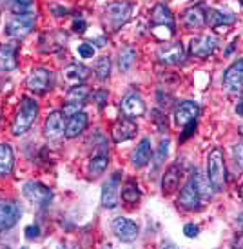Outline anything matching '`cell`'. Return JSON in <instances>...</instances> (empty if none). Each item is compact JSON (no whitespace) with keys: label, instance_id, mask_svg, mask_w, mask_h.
<instances>
[{"label":"cell","instance_id":"cell-1","mask_svg":"<svg viewBox=\"0 0 243 249\" xmlns=\"http://www.w3.org/2000/svg\"><path fill=\"white\" fill-rule=\"evenodd\" d=\"M36 117H38V102L35 98L24 97L22 98L20 109L15 117L13 124H11V133L15 137H20L24 133H28L31 129V125L35 124Z\"/></svg>","mask_w":243,"mask_h":249},{"label":"cell","instance_id":"cell-2","mask_svg":"<svg viewBox=\"0 0 243 249\" xmlns=\"http://www.w3.org/2000/svg\"><path fill=\"white\" fill-rule=\"evenodd\" d=\"M207 178L214 191H223L227 184V169H225V160L223 151L220 147H214L207 157Z\"/></svg>","mask_w":243,"mask_h":249},{"label":"cell","instance_id":"cell-3","mask_svg":"<svg viewBox=\"0 0 243 249\" xmlns=\"http://www.w3.org/2000/svg\"><path fill=\"white\" fill-rule=\"evenodd\" d=\"M202 189L198 184V171L193 173V177L185 182V186L181 187L180 196H178V206L185 211H200L202 209Z\"/></svg>","mask_w":243,"mask_h":249},{"label":"cell","instance_id":"cell-4","mask_svg":"<svg viewBox=\"0 0 243 249\" xmlns=\"http://www.w3.org/2000/svg\"><path fill=\"white\" fill-rule=\"evenodd\" d=\"M36 24V13L26 11V13H16L11 20L6 24V35L11 38H24L28 36Z\"/></svg>","mask_w":243,"mask_h":249},{"label":"cell","instance_id":"cell-5","mask_svg":"<svg viewBox=\"0 0 243 249\" xmlns=\"http://www.w3.org/2000/svg\"><path fill=\"white\" fill-rule=\"evenodd\" d=\"M26 86L35 95H46L55 86V75L48 68H35L29 73L28 78H26Z\"/></svg>","mask_w":243,"mask_h":249},{"label":"cell","instance_id":"cell-6","mask_svg":"<svg viewBox=\"0 0 243 249\" xmlns=\"http://www.w3.org/2000/svg\"><path fill=\"white\" fill-rule=\"evenodd\" d=\"M156 58L162 66H180L185 62V48L181 42H165L156 51Z\"/></svg>","mask_w":243,"mask_h":249},{"label":"cell","instance_id":"cell-7","mask_svg":"<svg viewBox=\"0 0 243 249\" xmlns=\"http://www.w3.org/2000/svg\"><path fill=\"white\" fill-rule=\"evenodd\" d=\"M22 195L28 198L33 206H38V208H46L51 204L53 200V191L46 187L44 184L40 182H26L24 186H22Z\"/></svg>","mask_w":243,"mask_h":249},{"label":"cell","instance_id":"cell-8","mask_svg":"<svg viewBox=\"0 0 243 249\" xmlns=\"http://www.w3.org/2000/svg\"><path fill=\"white\" fill-rule=\"evenodd\" d=\"M131 13L132 6L129 2H113L105 7V20L109 22V26L116 31L131 18Z\"/></svg>","mask_w":243,"mask_h":249},{"label":"cell","instance_id":"cell-9","mask_svg":"<svg viewBox=\"0 0 243 249\" xmlns=\"http://www.w3.org/2000/svg\"><path fill=\"white\" fill-rule=\"evenodd\" d=\"M151 26H153V33H156L158 29H167L171 35L176 33V22L171 13V9L165 4H156L151 13Z\"/></svg>","mask_w":243,"mask_h":249},{"label":"cell","instance_id":"cell-10","mask_svg":"<svg viewBox=\"0 0 243 249\" xmlns=\"http://www.w3.org/2000/svg\"><path fill=\"white\" fill-rule=\"evenodd\" d=\"M111 229L114 236L122 240V242H134L140 235V228L138 224L131 218H125V216H118V218H114L111 224Z\"/></svg>","mask_w":243,"mask_h":249},{"label":"cell","instance_id":"cell-11","mask_svg":"<svg viewBox=\"0 0 243 249\" xmlns=\"http://www.w3.org/2000/svg\"><path fill=\"white\" fill-rule=\"evenodd\" d=\"M222 84L229 93H243V60L232 62L223 71Z\"/></svg>","mask_w":243,"mask_h":249},{"label":"cell","instance_id":"cell-12","mask_svg":"<svg viewBox=\"0 0 243 249\" xmlns=\"http://www.w3.org/2000/svg\"><path fill=\"white\" fill-rule=\"evenodd\" d=\"M218 48V38L214 35H198L189 44V53L194 58H209Z\"/></svg>","mask_w":243,"mask_h":249},{"label":"cell","instance_id":"cell-13","mask_svg":"<svg viewBox=\"0 0 243 249\" xmlns=\"http://www.w3.org/2000/svg\"><path fill=\"white\" fill-rule=\"evenodd\" d=\"M22 216V209L16 202L0 200V231L15 228Z\"/></svg>","mask_w":243,"mask_h":249},{"label":"cell","instance_id":"cell-14","mask_svg":"<svg viewBox=\"0 0 243 249\" xmlns=\"http://www.w3.org/2000/svg\"><path fill=\"white\" fill-rule=\"evenodd\" d=\"M120 178L122 173L116 171L109 177V180L102 187V206L105 209H114L118 206V187H120Z\"/></svg>","mask_w":243,"mask_h":249},{"label":"cell","instance_id":"cell-15","mask_svg":"<svg viewBox=\"0 0 243 249\" xmlns=\"http://www.w3.org/2000/svg\"><path fill=\"white\" fill-rule=\"evenodd\" d=\"M120 109H122V115H124V117L136 120L138 117H144V115H146V102H144V98L140 97L138 93H129V95H125V97L122 98Z\"/></svg>","mask_w":243,"mask_h":249},{"label":"cell","instance_id":"cell-16","mask_svg":"<svg viewBox=\"0 0 243 249\" xmlns=\"http://www.w3.org/2000/svg\"><path fill=\"white\" fill-rule=\"evenodd\" d=\"M200 106L193 102V100H185L181 102L176 109H174V124L178 127H183L185 124L193 122V120H198L200 117Z\"/></svg>","mask_w":243,"mask_h":249},{"label":"cell","instance_id":"cell-17","mask_svg":"<svg viewBox=\"0 0 243 249\" xmlns=\"http://www.w3.org/2000/svg\"><path fill=\"white\" fill-rule=\"evenodd\" d=\"M136 131H138V125H136V122L132 120V118H127V117H122L116 120V124L113 125V140L116 142V144H120V142H125V140L132 139L134 135H136Z\"/></svg>","mask_w":243,"mask_h":249},{"label":"cell","instance_id":"cell-18","mask_svg":"<svg viewBox=\"0 0 243 249\" xmlns=\"http://www.w3.org/2000/svg\"><path fill=\"white\" fill-rule=\"evenodd\" d=\"M234 22H236V15L230 11H223V9H216V7L205 9V24L209 28L218 29L223 26H232Z\"/></svg>","mask_w":243,"mask_h":249},{"label":"cell","instance_id":"cell-19","mask_svg":"<svg viewBox=\"0 0 243 249\" xmlns=\"http://www.w3.org/2000/svg\"><path fill=\"white\" fill-rule=\"evenodd\" d=\"M181 24L183 28L189 31H196L205 26V7L203 6H193L187 7L183 13H181Z\"/></svg>","mask_w":243,"mask_h":249},{"label":"cell","instance_id":"cell-20","mask_svg":"<svg viewBox=\"0 0 243 249\" xmlns=\"http://www.w3.org/2000/svg\"><path fill=\"white\" fill-rule=\"evenodd\" d=\"M62 75H64V80L73 88V86H78V84L85 82L91 75V70L85 68L83 64H69L67 68H64Z\"/></svg>","mask_w":243,"mask_h":249},{"label":"cell","instance_id":"cell-21","mask_svg":"<svg viewBox=\"0 0 243 249\" xmlns=\"http://www.w3.org/2000/svg\"><path fill=\"white\" fill-rule=\"evenodd\" d=\"M65 131V125H64V115L60 111H53L49 113L46 122H44V133L48 139H58L62 137Z\"/></svg>","mask_w":243,"mask_h":249},{"label":"cell","instance_id":"cell-22","mask_svg":"<svg viewBox=\"0 0 243 249\" xmlns=\"http://www.w3.org/2000/svg\"><path fill=\"white\" fill-rule=\"evenodd\" d=\"M87 124H89V118H87V115L83 111L69 117L67 124H65V131H64L65 139H77L78 135H82L87 129Z\"/></svg>","mask_w":243,"mask_h":249},{"label":"cell","instance_id":"cell-23","mask_svg":"<svg viewBox=\"0 0 243 249\" xmlns=\"http://www.w3.org/2000/svg\"><path fill=\"white\" fill-rule=\"evenodd\" d=\"M151 157H153V149H151V139L149 137H144L140 140V144L136 145V151L132 153L131 157V164L134 167H144L151 162Z\"/></svg>","mask_w":243,"mask_h":249},{"label":"cell","instance_id":"cell-24","mask_svg":"<svg viewBox=\"0 0 243 249\" xmlns=\"http://www.w3.org/2000/svg\"><path fill=\"white\" fill-rule=\"evenodd\" d=\"M180 178H181V167L178 164H173L163 173V177H162V191H163V195L174 193L178 189V186H180Z\"/></svg>","mask_w":243,"mask_h":249},{"label":"cell","instance_id":"cell-25","mask_svg":"<svg viewBox=\"0 0 243 249\" xmlns=\"http://www.w3.org/2000/svg\"><path fill=\"white\" fill-rule=\"evenodd\" d=\"M109 166V151L102 147V149H98L89 160V166H87V171H89L91 177H100V175H104V171L107 169Z\"/></svg>","mask_w":243,"mask_h":249},{"label":"cell","instance_id":"cell-26","mask_svg":"<svg viewBox=\"0 0 243 249\" xmlns=\"http://www.w3.org/2000/svg\"><path fill=\"white\" fill-rule=\"evenodd\" d=\"M16 51L18 44H4L0 48V68L6 71H11L16 68Z\"/></svg>","mask_w":243,"mask_h":249},{"label":"cell","instance_id":"cell-27","mask_svg":"<svg viewBox=\"0 0 243 249\" xmlns=\"http://www.w3.org/2000/svg\"><path fill=\"white\" fill-rule=\"evenodd\" d=\"M15 167V155L9 144H0V178L11 175Z\"/></svg>","mask_w":243,"mask_h":249},{"label":"cell","instance_id":"cell-28","mask_svg":"<svg viewBox=\"0 0 243 249\" xmlns=\"http://www.w3.org/2000/svg\"><path fill=\"white\" fill-rule=\"evenodd\" d=\"M136 62V49L132 46H125L120 51V58H118V68L122 73H127V71L132 68V64Z\"/></svg>","mask_w":243,"mask_h":249},{"label":"cell","instance_id":"cell-29","mask_svg":"<svg viewBox=\"0 0 243 249\" xmlns=\"http://www.w3.org/2000/svg\"><path fill=\"white\" fill-rule=\"evenodd\" d=\"M95 75L98 80H107L111 75V60L109 56H100L95 62Z\"/></svg>","mask_w":243,"mask_h":249},{"label":"cell","instance_id":"cell-30","mask_svg":"<svg viewBox=\"0 0 243 249\" xmlns=\"http://www.w3.org/2000/svg\"><path fill=\"white\" fill-rule=\"evenodd\" d=\"M140 196H142V193L134 182H129L127 186L122 187V200L125 204H136L140 200Z\"/></svg>","mask_w":243,"mask_h":249},{"label":"cell","instance_id":"cell-31","mask_svg":"<svg viewBox=\"0 0 243 249\" xmlns=\"http://www.w3.org/2000/svg\"><path fill=\"white\" fill-rule=\"evenodd\" d=\"M89 97V88L85 84H78V86H73L67 93V100H85Z\"/></svg>","mask_w":243,"mask_h":249},{"label":"cell","instance_id":"cell-32","mask_svg":"<svg viewBox=\"0 0 243 249\" xmlns=\"http://www.w3.org/2000/svg\"><path fill=\"white\" fill-rule=\"evenodd\" d=\"M83 100H67L65 104H64V109H62V115L64 117H73V115H77L80 113L83 107Z\"/></svg>","mask_w":243,"mask_h":249},{"label":"cell","instance_id":"cell-33","mask_svg":"<svg viewBox=\"0 0 243 249\" xmlns=\"http://www.w3.org/2000/svg\"><path fill=\"white\" fill-rule=\"evenodd\" d=\"M33 4V0H9V7L15 15L16 13H26Z\"/></svg>","mask_w":243,"mask_h":249},{"label":"cell","instance_id":"cell-34","mask_svg":"<svg viewBox=\"0 0 243 249\" xmlns=\"http://www.w3.org/2000/svg\"><path fill=\"white\" fill-rule=\"evenodd\" d=\"M169 139H163L158 145V151H156V157H154V162H156V166H160L162 162L167 159V155H169Z\"/></svg>","mask_w":243,"mask_h":249},{"label":"cell","instance_id":"cell-35","mask_svg":"<svg viewBox=\"0 0 243 249\" xmlns=\"http://www.w3.org/2000/svg\"><path fill=\"white\" fill-rule=\"evenodd\" d=\"M78 55L82 56V58H93L95 56V46H93V42H82L78 46Z\"/></svg>","mask_w":243,"mask_h":249},{"label":"cell","instance_id":"cell-36","mask_svg":"<svg viewBox=\"0 0 243 249\" xmlns=\"http://www.w3.org/2000/svg\"><path fill=\"white\" fill-rule=\"evenodd\" d=\"M24 233H26L28 240H36L40 236V226L38 224H31V226H28V228L24 229Z\"/></svg>","mask_w":243,"mask_h":249},{"label":"cell","instance_id":"cell-37","mask_svg":"<svg viewBox=\"0 0 243 249\" xmlns=\"http://www.w3.org/2000/svg\"><path fill=\"white\" fill-rule=\"evenodd\" d=\"M196 120H193V122H189V124H185L183 125V133L180 135V142H183V140H187L191 135H194V131H196Z\"/></svg>","mask_w":243,"mask_h":249},{"label":"cell","instance_id":"cell-38","mask_svg":"<svg viewBox=\"0 0 243 249\" xmlns=\"http://www.w3.org/2000/svg\"><path fill=\"white\" fill-rule=\"evenodd\" d=\"M183 233H185L187 238H198V235H200V228H198L196 224H185V226H183Z\"/></svg>","mask_w":243,"mask_h":249},{"label":"cell","instance_id":"cell-39","mask_svg":"<svg viewBox=\"0 0 243 249\" xmlns=\"http://www.w3.org/2000/svg\"><path fill=\"white\" fill-rule=\"evenodd\" d=\"M232 155H234L236 164L243 169V142H240V144H236L232 147Z\"/></svg>","mask_w":243,"mask_h":249},{"label":"cell","instance_id":"cell-40","mask_svg":"<svg viewBox=\"0 0 243 249\" xmlns=\"http://www.w3.org/2000/svg\"><path fill=\"white\" fill-rule=\"evenodd\" d=\"M73 29H75V33H83V31L87 29V24H85L83 18H75V22H73Z\"/></svg>","mask_w":243,"mask_h":249},{"label":"cell","instance_id":"cell-41","mask_svg":"<svg viewBox=\"0 0 243 249\" xmlns=\"http://www.w3.org/2000/svg\"><path fill=\"white\" fill-rule=\"evenodd\" d=\"M93 97L98 100V104L100 106H104L105 104V100H107V91H98V93H95Z\"/></svg>","mask_w":243,"mask_h":249},{"label":"cell","instance_id":"cell-42","mask_svg":"<svg viewBox=\"0 0 243 249\" xmlns=\"http://www.w3.org/2000/svg\"><path fill=\"white\" fill-rule=\"evenodd\" d=\"M236 113H238V117H243V100H242V102H238Z\"/></svg>","mask_w":243,"mask_h":249},{"label":"cell","instance_id":"cell-43","mask_svg":"<svg viewBox=\"0 0 243 249\" xmlns=\"http://www.w3.org/2000/svg\"><path fill=\"white\" fill-rule=\"evenodd\" d=\"M234 44H236V42H232L229 48L225 49V55H230V53H232V49H234Z\"/></svg>","mask_w":243,"mask_h":249},{"label":"cell","instance_id":"cell-44","mask_svg":"<svg viewBox=\"0 0 243 249\" xmlns=\"http://www.w3.org/2000/svg\"><path fill=\"white\" fill-rule=\"evenodd\" d=\"M238 195H240V200L243 202V184L240 186V189H238Z\"/></svg>","mask_w":243,"mask_h":249},{"label":"cell","instance_id":"cell-45","mask_svg":"<svg viewBox=\"0 0 243 249\" xmlns=\"http://www.w3.org/2000/svg\"><path fill=\"white\" fill-rule=\"evenodd\" d=\"M238 222H240V226H242V229H243V213L238 216Z\"/></svg>","mask_w":243,"mask_h":249},{"label":"cell","instance_id":"cell-46","mask_svg":"<svg viewBox=\"0 0 243 249\" xmlns=\"http://www.w3.org/2000/svg\"><path fill=\"white\" fill-rule=\"evenodd\" d=\"M238 131H240V135L243 137V125H240V129H238Z\"/></svg>","mask_w":243,"mask_h":249},{"label":"cell","instance_id":"cell-47","mask_svg":"<svg viewBox=\"0 0 243 249\" xmlns=\"http://www.w3.org/2000/svg\"><path fill=\"white\" fill-rule=\"evenodd\" d=\"M240 2H242V6H243V0H240Z\"/></svg>","mask_w":243,"mask_h":249}]
</instances>
